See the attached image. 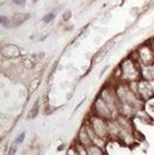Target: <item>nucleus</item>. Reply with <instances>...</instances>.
Returning <instances> with one entry per match:
<instances>
[{
  "label": "nucleus",
  "mask_w": 154,
  "mask_h": 155,
  "mask_svg": "<svg viewBox=\"0 0 154 155\" xmlns=\"http://www.w3.org/2000/svg\"><path fill=\"white\" fill-rule=\"evenodd\" d=\"M121 78L127 82H135L141 79V69L139 68L137 60L129 58L121 64Z\"/></svg>",
  "instance_id": "nucleus-1"
},
{
  "label": "nucleus",
  "mask_w": 154,
  "mask_h": 155,
  "mask_svg": "<svg viewBox=\"0 0 154 155\" xmlns=\"http://www.w3.org/2000/svg\"><path fill=\"white\" fill-rule=\"evenodd\" d=\"M136 94L142 100H148L154 97V88L146 79H140L136 81Z\"/></svg>",
  "instance_id": "nucleus-2"
},
{
  "label": "nucleus",
  "mask_w": 154,
  "mask_h": 155,
  "mask_svg": "<svg viewBox=\"0 0 154 155\" xmlns=\"http://www.w3.org/2000/svg\"><path fill=\"white\" fill-rule=\"evenodd\" d=\"M139 61L145 66H151L154 62V49L151 47V44H143L139 47L136 50Z\"/></svg>",
  "instance_id": "nucleus-3"
},
{
  "label": "nucleus",
  "mask_w": 154,
  "mask_h": 155,
  "mask_svg": "<svg viewBox=\"0 0 154 155\" xmlns=\"http://www.w3.org/2000/svg\"><path fill=\"white\" fill-rule=\"evenodd\" d=\"M95 110H96L97 116L102 117V118H110L112 115V111L110 110V107L108 106V104L102 99V98H97L96 103H95Z\"/></svg>",
  "instance_id": "nucleus-4"
},
{
  "label": "nucleus",
  "mask_w": 154,
  "mask_h": 155,
  "mask_svg": "<svg viewBox=\"0 0 154 155\" xmlns=\"http://www.w3.org/2000/svg\"><path fill=\"white\" fill-rule=\"evenodd\" d=\"M2 55L7 58H16L19 55V49L18 47L16 45H12V44H7L2 48Z\"/></svg>",
  "instance_id": "nucleus-5"
},
{
  "label": "nucleus",
  "mask_w": 154,
  "mask_h": 155,
  "mask_svg": "<svg viewBox=\"0 0 154 155\" xmlns=\"http://www.w3.org/2000/svg\"><path fill=\"white\" fill-rule=\"evenodd\" d=\"M30 18V13H23V12H18V13H15L13 17H12V20H13V25L15 28L16 26H19L22 25L25 20H28Z\"/></svg>",
  "instance_id": "nucleus-6"
},
{
  "label": "nucleus",
  "mask_w": 154,
  "mask_h": 155,
  "mask_svg": "<svg viewBox=\"0 0 154 155\" xmlns=\"http://www.w3.org/2000/svg\"><path fill=\"white\" fill-rule=\"evenodd\" d=\"M0 23H1V25H2L4 28H6V29L15 28L12 17L10 18V17H7V16H1V17H0Z\"/></svg>",
  "instance_id": "nucleus-7"
},
{
  "label": "nucleus",
  "mask_w": 154,
  "mask_h": 155,
  "mask_svg": "<svg viewBox=\"0 0 154 155\" xmlns=\"http://www.w3.org/2000/svg\"><path fill=\"white\" fill-rule=\"evenodd\" d=\"M55 16H56V12H49V13H47L42 18V20H43V23L48 24V23H50V21H53V20L55 19Z\"/></svg>",
  "instance_id": "nucleus-8"
},
{
  "label": "nucleus",
  "mask_w": 154,
  "mask_h": 155,
  "mask_svg": "<svg viewBox=\"0 0 154 155\" xmlns=\"http://www.w3.org/2000/svg\"><path fill=\"white\" fill-rule=\"evenodd\" d=\"M89 155H102V152H100L97 147L91 146V147H90V149H89Z\"/></svg>",
  "instance_id": "nucleus-9"
},
{
  "label": "nucleus",
  "mask_w": 154,
  "mask_h": 155,
  "mask_svg": "<svg viewBox=\"0 0 154 155\" xmlns=\"http://www.w3.org/2000/svg\"><path fill=\"white\" fill-rule=\"evenodd\" d=\"M71 17H72V12L71 11H66L63 15H62V20L65 23H67L68 20H71Z\"/></svg>",
  "instance_id": "nucleus-10"
},
{
  "label": "nucleus",
  "mask_w": 154,
  "mask_h": 155,
  "mask_svg": "<svg viewBox=\"0 0 154 155\" xmlns=\"http://www.w3.org/2000/svg\"><path fill=\"white\" fill-rule=\"evenodd\" d=\"M38 104H39V101H36V104H35V106H34V110H31V112H30V117L36 116V114H37V111H38Z\"/></svg>",
  "instance_id": "nucleus-11"
},
{
  "label": "nucleus",
  "mask_w": 154,
  "mask_h": 155,
  "mask_svg": "<svg viewBox=\"0 0 154 155\" xmlns=\"http://www.w3.org/2000/svg\"><path fill=\"white\" fill-rule=\"evenodd\" d=\"M25 1H26V0H13V4H15L16 6L23 7V6H25Z\"/></svg>",
  "instance_id": "nucleus-12"
}]
</instances>
